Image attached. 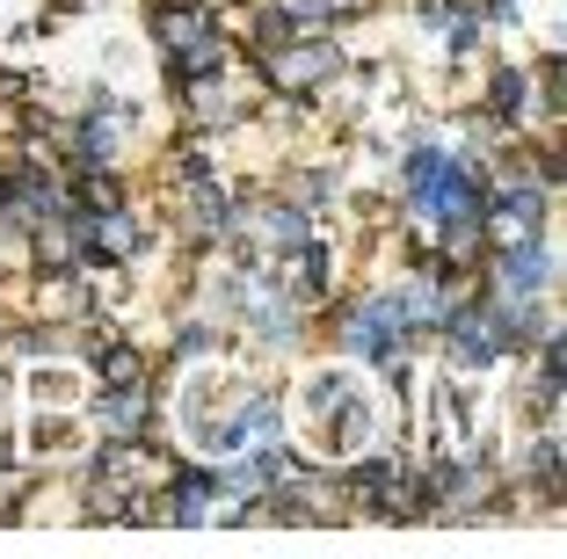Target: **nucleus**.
Returning a JSON list of instances; mask_svg holds the SVG:
<instances>
[{"instance_id": "f257e3e1", "label": "nucleus", "mask_w": 567, "mask_h": 559, "mask_svg": "<svg viewBox=\"0 0 567 559\" xmlns=\"http://www.w3.org/2000/svg\"><path fill=\"white\" fill-rule=\"evenodd\" d=\"M495 277H502V298H546L553 291V240L546 232L502 240L495 247Z\"/></svg>"}, {"instance_id": "f03ea898", "label": "nucleus", "mask_w": 567, "mask_h": 559, "mask_svg": "<svg viewBox=\"0 0 567 559\" xmlns=\"http://www.w3.org/2000/svg\"><path fill=\"white\" fill-rule=\"evenodd\" d=\"M153 407H146V385H110V393L95 400V428L102 436H146Z\"/></svg>"}, {"instance_id": "7ed1b4c3", "label": "nucleus", "mask_w": 567, "mask_h": 559, "mask_svg": "<svg viewBox=\"0 0 567 559\" xmlns=\"http://www.w3.org/2000/svg\"><path fill=\"white\" fill-rule=\"evenodd\" d=\"M524 110H532V73L524 66H495L487 73V116H495V132H517Z\"/></svg>"}, {"instance_id": "20e7f679", "label": "nucleus", "mask_w": 567, "mask_h": 559, "mask_svg": "<svg viewBox=\"0 0 567 559\" xmlns=\"http://www.w3.org/2000/svg\"><path fill=\"white\" fill-rule=\"evenodd\" d=\"M87 363H95L102 385H146V363H138V349L124 342V334H95V342H87Z\"/></svg>"}, {"instance_id": "39448f33", "label": "nucleus", "mask_w": 567, "mask_h": 559, "mask_svg": "<svg viewBox=\"0 0 567 559\" xmlns=\"http://www.w3.org/2000/svg\"><path fill=\"white\" fill-rule=\"evenodd\" d=\"M328 444L334 451H364L371 444V400L364 393H342L328 407Z\"/></svg>"}]
</instances>
